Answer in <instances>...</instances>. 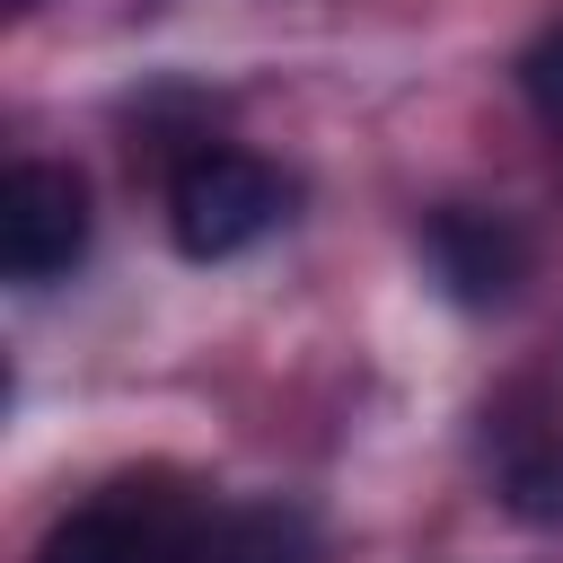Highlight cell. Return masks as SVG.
I'll use <instances>...</instances> for the list:
<instances>
[{
  "mask_svg": "<svg viewBox=\"0 0 563 563\" xmlns=\"http://www.w3.org/2000/svg\"><path fill=\"white\" fill-rule=\"evenodd\" d=\"M290 220V176L255 150H194L167 176V238L194 264H229Z\"/></svg>",
  "mask_w": 563,
  "mask_h": 563,
  "instance_id": "obj_1",
  "label": "cell"
},
{
  "mask_svg": "<svg viewBox=\"0 0 563 563\" xmlns=\"http://www.w3.org/2000/svg\"><path fill=\"white\" fill-rule=\"evenodd\" d=\"M79 255H88V185L53 158H18L0 176V273L18 290H44Z\"/></svg>",
  "mask_w": 563,
  "mask_h": 563,
  "instance_id": "obj_2",
  "label": "cell"
},
{
  "mask_svg": "<svg viewBox=\"0 0 563 563\" xmlns=\"http://www.w3.org/2000/svg\"><path fill=\"white\" fill-rule=\"evenodd\" d=\"M194 537L202 519L176 510L158 484H106L70 519H53L35 563H194Z\"/></svg>",
  "mask_w": 563,
  "mask_h": 563,
  "instance_id": "obj_3",
  "label": "cell"
},
{
  "mask_svg": "<svg viewBox=\"0 0 563 563\" xmlns=\"http://www.w3.org/2000/svg\"><path fill=\"white\" fill-rule=\"evenodd\" d=\"M422 264H431V282H440L457 308H501V299L528 282V238H519L501 211L449 202V211L422 220Z\"/></svg>",
  "mask_w": 563,
  "mask_h": 563,
  "instance_id": "obj_4",
  "label": "cell"
},
{
  "mask_svg": "<svg viewBox=\"0 0 563 563\" xmlns=\"http://www.w3.org/2000/svg\"><path fill=\"white\" fill-rule=\"evenodd\" d=\"M493 475H501V501L537 528L563 519V431L528 405H501L493 413Z\"/></svg>",
  "mask_w": 563,
  "mask_h": 563,
  "instance_id": "obj_5",
  "label": "cell"
},
{
  "mask_svg": "<svg viewBox=\"0 0 563 563\" xmlns=\"http://www.w3.org/2000/svg\"><path fill=\"white\" fill-rule=\"evenodd\" d=\"M519 97L537 106V123L563 132V26H545V35L519 53Z\"/></svg>",
  "mask_w": 563,
  "mask_h": 563,
  "instance_id": "obj_6",
  "label": "cell"
},
{
  "mask_svg": "<svg viewBox=\"0 0 563 563\" xmlns=\"http://www.w3.org/2000/svg\"><path fill=\"white\" fill-rule=\"evenodd\" d=\"M9 9H35V0H9Z\"/></svg>",
  "mask_w": 563,
  "mask_h": 563,
  "instance_id": "obj_7",
  "label": "cell"
}]
</instances>
